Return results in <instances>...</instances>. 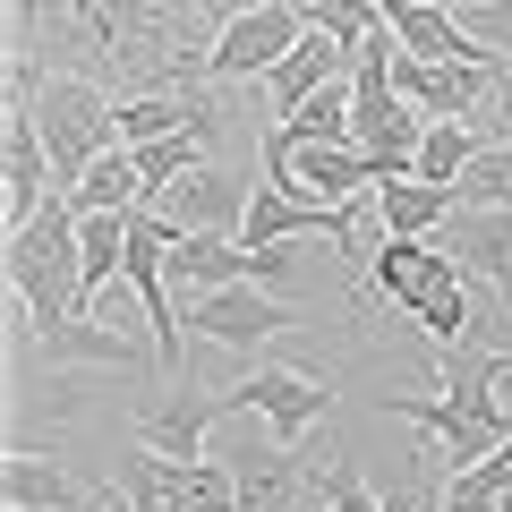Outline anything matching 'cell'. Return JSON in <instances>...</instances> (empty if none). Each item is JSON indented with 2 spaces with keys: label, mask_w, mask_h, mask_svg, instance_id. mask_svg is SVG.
I'll return each mask as SVG.
<instances>
[{
  "label": "cell",
  "mask_w": 512,
  "mask_h": 512,
  "mask_svg": "<svg viewBox=\"0 0 512 512\" xmlns=\"http://www.w3.org/2000/svg\"><path fill=\"white\" fill-rule=\"evenodd\" d=\"M214 35L197 0H9V60L94 77L111 94L214 86Z\"/></svg>",
  "instance_id": "6da1fadb"
},
{
  "label": "cell",
  "mask_w": 512,
  "mask_h": 512,
  "mask_svg": "<svg viewBox=\"0 0 512 512\" xmlns=\"http://www.w3.org/2000/svg\"><path fill=\"white\" fill-rule=\"evenodd\" d=\"M111 487L137 512H239V470L231 461H171V453H154V444H137V436L120 444Z\"/></svg>",
  "instance_id": "277c9868"
},
{
  "label": "cell",
  "mask_w": 512,
  "mask_h": 512,
  "mask_svg": "<svg viewBox=\"0 0 512 512\" xmlns=\"http://www.w3.org/2000/svg\"><path fill=\"white\" fill-rule=\"evenodd\" d=\"M35 359L43 367H111V376H120V367H163V350L154 342H137V333L128 325H111V316H69V325H52V333H35Z\"/></svg>",
  "instance_id": "7c38bea8"
},
{
  "label": "cell",
  "mask_w": 512,
  "mask_h": 512,
  "mask_svg": "<svg viewBox=\"0 0 512 512\" xmlns=\"http://www.w3.org/2000/svg\"><path fill=\"white\" fill-rule=\"evenodd\" d=\"M197 128L205 146L222 137V94L214 86H171V94H120V146H154V137H180Z\"/></svg>",
  "instance_id": "5bb4252c"
},
{
  "label": "cell",
  "mask_w": 512,
  "mask_h": 512,
  "mask_svg": "<svg viewBox=\"0 0 512 512\" xmlns=\"http://www.w3.org/2000/svg\"><path fill=\"white\" fill-rule=\"evenodd\" d=\"M94 512H137V504H128L120 487H103V495H94Z\"/></svg>",
  "instance_id": "e575fe53"
},
{
  "label": "cell",
  "mask_w": 512,
  "mask_h": 512,
  "mask_svg": "<svg viewBox=\"0 0 512 512\" xmlns=\"http://www.w3.org/2000/svg\"><path fill=\"white\" fill-rule=\"evenodd\" d=\"M299 512H384V495H367V478H359L350 453H325V487H316Z\"/></svg>",
  "instance_id": "f1b7e54d"
},
{
  "label": "cell",
  "mask_w": 512,
  "mask_h": 512,
  "mask_svg": "<svg viewBox=\"0 0 512 512\" xmlns=\"http://www.w3.org/2000/svg\"><path fill=\"white\" fill-rule=\"evenodd\" d=\"M376 214H384V239H436L461 214V197L436 180H393V188H376Z\"/></svg>",
  "instance_id": "7402d4cb"
},
{
  "label": "cell",
  "mask_w": 512,
  "mask_h": 512,
  "mask_svg": "<svg viewBox=\"0 0 512 512\" xmlns=\"http://www.w3.org/2000/svg\"><path fill=\"white\" fill-rule=\"evenodd\" d=\"M188 325H197L214 350H239V359H256L274 333H291V325H299V308H291L282 291L231 282V291H197V299H188Z\"/></svg>",
  "instance_id": "52a82bcc"
},
{
  "label": "cell",
  "mask_w": 512,
  "mask_h": 512,
  "mask_svg": "<svg viewBox=\"0 0 512 512\" xmlns=\"http://www.w3.org/2000/svg\"><path fill=\"white\" fill-rule=\"evenodd\" d=\"M77 256H86V308H103V291L128 265V214H77Z\"/></svg>",
  "instance_id": "cb8c5ba5"
},
{
  "label": "cell",
  "mask_w": 512,
  "mask_h": 512,
  "mask_svg": "<svg viewBox=\"0 0 512 512\" xmlns=\"http://www.w3.org/2000/svg\"><path fill=\"white\" fill-rule=\"evenodd\" d=\"M384 410H393V419H410V427H427L444 470H470V461H487L495 444H504V427H487V419H470V410H453L444 393H393Z\"/></svg>",
  "instance_id": "9a60e30c"
},
{
  "label": "cell",
  "mask_w": 512,
  "mask_h": 512,
  "mask_svg": "<svg viewBox=\"0 0 512 512\" xmlns=\"http://www.w3.org/2000/svg\"><path fill=\"white\" fill-rule=\"evenodd\" d=\"M299 9H308V26H316V35L350 43V52H359L367 35H384V0H299Z\"/></svg>",
  "instance_id": "4316f807"
},
{
  "label": "cell",
  "mask_w": 512,
  "mask_h": 512,
  "mask_svg": "<svg viewBox=\"0 0 512 512\" xmlns=\"http://www.w3.org/2000/svg\"><path fill=\"white\" fill-rule=\"evenodd\" d=\"M478 120H487V128H495L487 146H512V60H504V86H495V103H487V111H478Z\"/></svg>",
  "instance_id": "d6a6232c"
},
{
  "label": "cell",
  "mask_w": 512,
  "mask_h": 512,
  "mask_svg": "<svg viewBox=\"0 0 512 512\" xmlns=\"http://www.w3.org/2000/svg\"><path fill=\"white\" fill-rule=\"evenodd\" d=\"M239 470V512H299V453L291 444H239V453H222Z\"/></svg>",
  "instance_id": "d6986e66"
},
{
  "label": "cell",
  "mask_w": 512,
  "mask_h": 512,
  "mask_svg": "<svg viewBox=\"0 0 512 512\" xmlns=\"http://www.w3.org/2000/svg\"><path fill=\"white\" fill-rule=\"evenodd\" d=\"M0 495H9V512H94L77 495V478L52 453H26V444H9V461H0Z\"/></svg>",
  "instance_id": "ffe728a7"
},
{
  "label": "cell",
  "mask_w": 512,
  "mask_h": 512,
  "mask_svg": "<svg viewBox=\"0 0 512 512\" xmlns=\"http://www.w3.org/2000/svg\"><path fill=\"white\" fill-rule=\"evenodd\" d=\"M291 248H299V239H291ZM291 248H248V282H256V291H291V265H299Z\"/></svg>",
  "instance_id": "1f68e13d"
},
{
  "label": "cell",
  "mask_w": 512,
  "mask_h": 512,
  "mask_svg": "<svg viewBox=\"0 0 512 512\" xmlns=\"http://www.w3.org/2000/svg\"><path fill=\"white\" fill-rule=\"evenodd\" d=\"M69 205H77V214H137V205H146V171H137V154L111 146L103 163L69 188Z\"/></svg>",
  "instance_id": "603a6c76"
},
{
  "label": "cell",
  "mask_w": 512,
  "mask_h": 512,
  "mask_svg": "<svg viewBox=\"0 0 512 512\" xmlns=\"http://www.w3.org/2000/svg\"><path fill=\"white\" fill-rule=\"evenodd\" d=\"M128 154H137V171H146V205L163 197L171 180H188L197 163H214V146H205L197 128H180V137H154V146H128Z\"/></svg>",
  "instance_id": "d4e9b609"
},
{
  "label": "cell",
  "mask_w": 512,
  "mask_h": 512,
  "mask_svg": "<svg viewBox=\"0 0 512 512\" xmlns=\"http://www.w3.org/2000/svg\"><path fill=\"white\" fill-rule=\"evenodd\" d=\"M470 154H478L470 120H427V137H419V171H410V180H436V188H453L461 171H470Z\"/></svg>",
  "instance_id": "484cf974"
},
{
  "label": "cell",
  "mask_w": 512,
  "mask_h": 512,
  "mask_svg": "<svg viewBox=\"0 0 512 512\" xmlns=\"http://www.w3.org/2000/svg\"><path fill=\"white\" fill-rule=\"evenodd\" d=\"M274 128H291V137H350V77L325 86V94H308V103H299L291 120H274Z\"/></svg>",
  "instance_id": "f546056e"
},
{
  "label": "cell",
  "mask_w": 512,
  "mask_h": 512,
  "mask_svg": "<svg viewBox=\"0 0 512 512\" xmlns=\"http://www.w3.org/2000/svg\"><path fill=\"white\" fill-rule=\"evenodd\" d=\"M154 214L171 222V231H222V239H239V222H248V188L231 180L222 163H197L188 180H171L163 197H154Z\"/></svg>",
  "instance_id": "4fadbf2b"
},
{
  "label": "cell",
  "mask_w": 512,
  "mask_h": 512,
  "mask_svg": "<svg viewBox=\"0 0 512 512\" xmlns=\"http://www.w3.org/2000/svg\"><path fill=\"white\" fill-rule=\"evenodd\" d=\"M461 26H470V35L487 43L495 60H512V0H487V9H470V18H461Z\"/></svg>",
  "instance_id": "4dcf8cb0"
},
{
  "label": "cell",
  "mask_w": 512,
  "mask_h": 512,
  "mask_svg": "<svg viewBox=\"0 0 512 512\" xmlns=\"http://www.w3.org/2000/svg\"><path fill=\"white\" fill-rule=\"evenodd\" d=\"M350 60H359L350 43H333V35H316V26H308V35H299L291 52L274 60V77H265V94H274V120H291V111L308 103V94L342 86V77H350Z\"/></svg>",
  "instance_id": "2e32d148"
},
{
  "label": "cell",
  "mask_w": 512,
  "mask_h": 512,
  "mask_svg": "<svg viewBox=\"0 0 512 512\" xmlns=\"http://www.w3.org/2000/svg\"><path fill=\"white\" fill-rule=\"evenodd\" d=\"M444 9H461V18H470V9H487V0H444Z\"/></svg>",
  "instance_id": "d590c367"
},
{
  "label": "cell",
  "mask_w": 512,
  "mask_h": 512,
  "mask_svg": "<svg viewBox=\"0 0 512 512\" xmlns=\"http://www.w3.org/2000/svg\"><path fill=\"white\" fill-rule=\"evenodd\" d=\"M239 384H248V419H265V436L291 444V453H299V436L325 427V410H333V393L316 376H299V367H265V359H256Z\"/></svg>",
  "instance_id": "8fae6325"
},
{
  "label": "cell",
  "mask_w": 512,
  "mask_h": 512,
  "mask_svg": "<svg viewBox=\"0 0 512 512\" xmlns=\"http://www.w3.org/2000/svg\"><path fill=\"white\" fill-rule=\"evenodd\" d=\"M265 180L291 188V197H316V205L376 197V163H367L350 137H291V128H265Z\"/></svg>",
  "instance_id": "5b68a950"
},
{
  "label": "cell",
  "mask_w": 512,
  "mask_h": 512,
  "mask_svg": "<svg viewBox=\"0 0 512 512\" xmlns=\"http://www.w3.org/2000/svg\"><path fill=\"white\" fill-rule=\"evenodd\" d=\"M461 205H495V214H512V146H478L470 171L453 180Z\"/></svg>",
  "instance_id": "83f0119b"
},
{
  "label": "cell",
  "mask_w": 512,
  "mask_h": 512,
  "mask_svg": "<svg viewBox=\"0 0 512 512\" xmlns=\"http://www.w3.org/2000/svg\"><path fill=\"white\" fill-rule=\"evenodd\" d=\"M222 419H248V384L205 393V384L171 376V393L137 419V444H154V453H171V461H205V436H214Z\"/></svg>",
  "instance_id": "8992f818"
},
{
  "label": "cell",
  "mask_w": 512,
  "mask_h": 512,
  "mask_svg": "<svg viewBox=\"0 0 512 512\" xmlns=\"http://www.w3.org/2000/svg\"><path fill=\"white\" fill-rule=\"evenodd\" d=\"M0 274H9V299L26 308V325L52 333L86 308V256H77V205L52 197L43 214H26L9 231V256H0Z\"/></svg>",
  "instance_id": "7a4b0ae2"
},
{
  "label": "cell",
  "mask_w": 512,
  "mask_h": 512,
  "mask_svg": "<svg viewBox=\"0 0 512 512\" xmlns=\"http://www.w3.org/2000/svg\"><path fill=\"white\" fill-rule=\"evenodd\" d=\"M239 239L248 248H291V239H333V256L342 265H359V248H350V205H316V197H291V188L256 180L248 188V222H239Z\"/></svg>",
  "instance_id": "9c48e42d"
},
{
  "label": "cell",
  "mask_w": 512,
  "mask_h": 512,
  "mask_svg": "<svg viewBox=\"0 0 512 512\" xmlns=\"http://www.w3.org/2000/svg\"><path fill=\"white\" fill-rule=\"evenodd\" d=\"M26 111H35L43 146H52V188H60V197H69V188L86 180L111 146H120V94L94 86V77L52 69V77H43V94H35Z\"/></svg>",
  "instance_id": "3957f363"
},
{
  "label": "cell",
  "mask_w": 512,
  "mask_h": 512,
  "mask_svg": "<svg viewBox=\"0 0 512 512\" xmlns=\"http://www.w3.org/2000/svg\"><path fill=\"white\" fill-rule=\"evenodd\" d=\"M248 282V239H222V231H188L171 239V291H231Z\"/></svg>",
  "instance_id": "44dd1931"
},
{
  "label": "cell",
  "mask_w": 512,
  "mask_h": 512,
  "mask_svg": "<svg viewBox=\"0 0 512 512\" xmlns=\"http://www.w3.org/2000/svg\"><path fill=\"white\" fill-rule=\"evenodd\" d=\"M197 9H205V18H214V26H231L239 9H248V0H197Z\"/></svg>",
  "instance_id": "836d02e7"
},
{
  "label": "cell",
  "mask_w": 512,
  "mask_h": 512,
  "mask_svg": "<svg viewBox=\"0 0 512 512\" xmlns=\"http://www.w3.org/2000/svg\"><path fill=\"white\" fill-rule=\"evenodd\" d=\"M436 239L461 256V265H470L478 282H487V291L512 299V214H495V205H461Z\"/></svg>",
  "instance_id": "ac0fdd59"
},
{
  "label": "cell",
  "mask_w": 512,
  "mask_h": 512,
  "mask_svg": "<svg viewBox=\"0 0 512 512\" xmlns=\"http://www.w3.org/2000/svg\"><path fill=\"white\" fill-rule=\"evenodd\" d=\"M308 35V9L299 0H248L231 26L214 35V86H239V77H274V60Z\"/></svg>",
  "instance_id": "ba28073f"
},
{
  "label": "cell",
  "mask_w": 512,
  "mask_h": 512,
  "mask_svg": "<svg viewBox=\"0 0 512 512\" xmlns=\"http://www.w3.org/2000/svg\"><path fill=\"white\" fill-rule=\"evenodd\" d=\"M384 26H393V43L419 60H495L487 43L461 26V9H444V0H384Z\"/></svg>",
  "instance_id": "e0dca14e"
},
{
  "label": "cell",
  "mask_w": 512,
  "mask_h": 512,
  "mask_svg": "<svg viewBox=\"0 0 512 512\" xmlns=\"http://www.w3.org/2000/svg\"><path fill=\"white\" fill-rule=\"evenodd\" d=\"M367 282H376V291L393 299L402 316H419L427 299H444L453 282H470V265H461L444 239H384L376 265H367Z\"/></svg>",
  "instance_id": "30bf717a"
}]
</instances>
